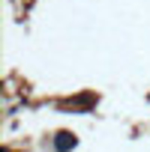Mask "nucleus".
Returning <instances> with one entry per match:
<instances>
[{
    "label": "nucleus",
    "instance_id": "f257e3e1",
    "mask_svg": "<svg viewBox=\"0 0 150 152\" xmlns=\"http://www.w3.org/2000/svg\"><path fill=\"white\" fill-rule=\"evenodd\" d=\"M51 146H54V152H72L75 146H78V137H75L72 131H57L51 137Z\"/></svg>",
    "mask_w": 150,
    "mask_h": 152
}]
</instances>
